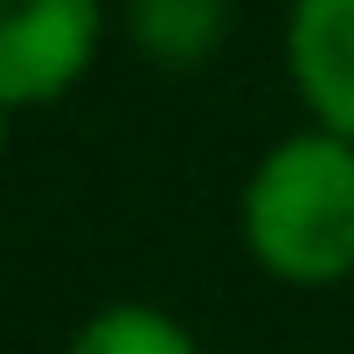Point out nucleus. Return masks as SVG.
<instances>
[{"label": "nucleus", "instance_id": "1", "mask_svg": "<svg viewBox=\"0 0 354 354\" xmlns=\"http://www.w3.org/2000/svg\"><path fill=\"white\" fill-rule=\"evenodd\" d=\"M243 243L285 285H340L354 271V139L313 125L271 146L243 188Z\"/></svg>", "mask_w": 354, "mask_h": 354}, {"label": "nucleus", "instance_id": "2", "mask_svg": "<svg viewBox=\"0 0 354 354\" xmlns=\"http://www.w3.org/2000/svg\"><path fill=\"white\" fill-rule=\"evenodd\" d=\"M97 56V0H0V104H49Z\"/></svg>", "mask_w": 354, "mask_h": 354}, {"label": "nucleus", "instance_id": "3", "mask_svg": "<svg viewBox=\"0 0 354 354\" xmlns=\"http://www.w3.org/2000/svg\"><path fill=\"white\" fill-rule=\"evenodd\" d=\"M285 63L306 111L326 132L354 139V0H292Z\"/></svg>", "mask_w": 354, "mask_h": 354}, {"label": "nucleus", "instance_id": "4", "mask_svg": "<svg viewBox=\"0 0 354 354\" xmlns=\"http://www.w3.org/2000/svg\"><path fill=\"white\" fill-rule=\"evenodd\" d=\"M125 21L153 63L188 70L223 42V0H125Z\"/></svg>", "mask_w": 354, "mask_h": 354}, {"label": "nucleus", "instance_id": "5", "mask_svg": "<svg viewBox=\"0 0 354 354\" xmlns=\"http://www.w3.org/2000/svg\"><path fill=\"white\" fill-rule=\"evenodd\" d=\"M70 354H202V347L181 319H167L153 306H104L97 319H84Z\"/></svg>", "mask_w": 354, "mask_h": 354}, {"label": "nucleus", "instance_id": "6", "mask_svg": "<svg viewBox=\"0 0 354 354\" xmlns=\"http://www.w3.org/2000/svg\"><path fill=\"white\" fill-rule=\"evenodd\" d=\"M0 139H8V104H0Z\"/></svg>", "mask_w": 354, "mask_h": 354}]
</instances>
